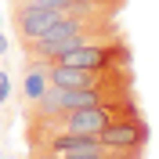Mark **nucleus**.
Wrapping results in <instances>:
<instances>
[{"label":"nucleus","instance_id":"f257e3e1","mask_svg":"<svg viewBox=\"0 0 159 159\" xmlns=\"http://www.w3.org/2000/svg\"><path fill=\"white\" fill-rule=\"evenodd\" d=\"M65 65H83V69H116V65H130L134 61V51H130L127 36H109V40H94V43H83V47L65 51L61 58Z\"/></svg>","mask_w":159,"mask_h":159},{"label":"nucleus","instance_id":"f03ea898","mask_svg":"<svg viewBox=\"0 0 159 159\" xmlns=\"http://www.w3.org/2000/svg\"><path fill=\"white\" fill-rule=\"evenodd\" d=\"M94 138L105 141V145H112V148H145L148 138H152V130H148V119L141 116V109H134V112H127V116L112 119L109 127H101Z\"/></svg>","mask_w":159,"mask_h":159},{"label":"nucleus","instance_id":"7ed1b4c3","mask_svg":"<svg viewBox=\"0 0 159 159\" xmlns=\"http://www.w3.org/2000/svg\"><path fill=\"white\" fill-rule=\"evenodd\" d=\"M15 7H11V25H15V33H18V43L25 47V43H33L36 36H43V33L54 25V22L61 18L58 7H43V4H22V0H11Z\"/></svg>","mask_w":159,"mask_h":159},{"label":"nucleus","instance_id":"20e7f679","mask_svg":"<svg viewBox=\"0 0 159 159\" xmlns=\"http://www.w3.org/2000/svg\"><path fill=\"white\" fill-rule=\"evenodd\" d=\"M47 65H51V61H25V76H22V90H18L22 109H25V105H33V101H36L40 94L51 87V80H47Z\"/></svg>","mask_w":159,"mask_h":159},{"label":"nucleus","instance_id":"39448f33","mask_svg":"<svg viewBox=\"0 0 159 159\" xmlns=\"http://www.w3.org/2000/svg\"><path fill=\"white\" fill-rule=\"evenodd\" d=\"M4 101H7V72L0 69V105H4Z\"/></svg>","mask_w":159,"mask_h":159}]
</instances>
